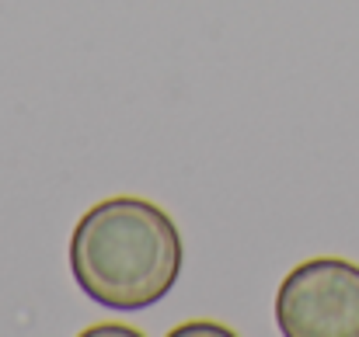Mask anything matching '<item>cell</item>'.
Masks as SVG:
<instances>
[{
	"instance_id": "277c9868",
	"label": "cell",
	"mask_w": 359,
	"mask_h": 337,
	"mask_svg": "<svg viewBox=\"0 0 359 337\" xmlns=\"http://www.w3.org/2000/svg\"><path fill=\"white\" fill-rule=\"evenodd\" d=\"M84 334L98 337V334H119V337H140L136 327H122V324H98V327H88Z\"/></svg>"
},
{
	"instance_id": "3957f363",
	"label": "cell",
	"mask_w": 359,
	"mask_h": 337,
	"mask_svg": "<svg viewBox=\"0 0 359 337\" xmlns=\"http://www.w3.org/2000/svg\"><path fill=\"white\" fill-rule=\"evenodd\" d=\"M175 337H189V334H217V337H231L234 331L227 327V324H213V320H189V324H178Z\"/></svg>"
},
{
	"instance_id": "6da1fadb",
	"label": "cell",
	"mask_w": 359,
	"mask_h": 337,
	"mask_svg": "<svg viewBox=\"0 0 359 337\" xmlns=\"http://www.w3.org/2000/svg\"><path fill=\"white\" fill-rule=\"evenodd\" d=\"M185 264L175 220L136 195L91 206L70 233V271L77 289L116 313H140L161 303Z\"/></svg>"
},
{
	"instance_id": "7a4b0ae2",
	"label": "cell",
	"mask_w": 359,
	"mask_h": 337,
	"mask_svg": "<svg viewBox=\"0 0 359 337\" xmlns=\"http://www.w3.org/2000/svg\"><path fill=\"white\" fill-rule=\"evenodd\" d=\"M276 327L286 337H359V264L311 257L276 292Z\"/></svg>"
}]
</instances>
